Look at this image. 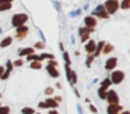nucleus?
<instances>
[{"mask_svg": "<svg viewBox=\"0 0 130 114\" xmlns=\"http://www.w3.org/2000/svg\"><path fill=\"white\" fill-rule=\"evenodd\" d=\"M38 33H39V36H41V40H42V42H45L46 40V39H45V36H43V33H42V31H38Z\"/></svg>", "mask_w": 130, "mask_h": 114, "instance_id": "nucleus-31", "label": "nucleus"}, {"mask_svg": "<svg viewBox=\"0 0 130 114\" xmlns=\"http://www.w3.org/2000/svg\"><path fill=\"white\" fill-rule=\"evenodd\" d=\"M110 85H112V82H110V78H105V79L101 82V88L105 89V90H108V88H109Z\"/></svg>", "mask_w": 130, "mask_h": 114, "instance_id": "nucleus-17", "label": "nucleus"}, {"mask_svg": "<svg viewBox=\"0 0 130 114\" xmlns=\"http://www.w3.org/2000/svg\"><path fill=\"white\" fill-rule=\"evenodd\" d=\"M105 99L108 100V103H119V96L115 90H106V97Z\"/></svg>", "mask_w": 130, "mask_h": 114, "instance_id": "nucleus-7", "label": "nucleus"}, {"mask_svg": "<svg viewBox=\"0 0 130 114\" xmlns=\"http://www.w3.org/2000/svg\"><path fill=\"white\" fill-rule=\"evenodd\" d=\"M80 14H81V10H76V11H71L69 15L70 17H77V15H80Z\"/></svg>", "mask_w": 130, "mask_h": 114, "instance_id": "nucleus-29", "label": "nucleus"}, {"mask_svg": "<svg viewBox=\"0 0 130 114\" xmlns=\"http://www.w3.org/2000/svg\"><path fill=\"white\" fill-rule=\"evenodd\" d=\"M116 65H118V58L116 57H110V58H108V60L105 61V70H106V71L115 70Z\"/></svg>", "mask_w": 130, "mask_h": 114, "instance_id": "nucleus-8", "label": "nucleus"}, {"mask_svg": "<svg viewBox=\"0 0 130 114\" xmlns=\"http://www.w3.org/2000/svg\"><path fill=\"white\" fill-rule=\"evenodd\" d=\"M29 68H32V70H41V68H42V61H37V60L31 61V63H29Z\"/></svg>", "mask_w": 130, "mask_h": 114, "instance_id": "nucleus-15", "label": "nucleus"}, {"mask_svg": "<svg viewBox=\"0 0 130 114\" xmlns=\"http://www.w3.org/2000/svg\"><path fill=\"white\" fill-rule=\"evenodd\" d=\"M56 88L57 89H62V83H56Z\"/></svg>", "mask_w": 130, "mask_h": 114, "instance_id": "nucleus-40", "label": "nucleus"}, {"mask_svg": "<svg viewBox=\"0 0 130 114\" xmlns=\"http://www.w3.org/2000/svg\"><path fill=\"white\" fill-rule=\"evenodd\" d=\"M0 3H13V0H0Z\"/></svg>", "mask_w": 130, "mask_h": 114, "instance_id": "nucleus-37", "label": "nucleus"}, {"mask_svg": "<svg viewBox=\"0 0 130 114\" xmlns=\"http://www.w3.org/2000/svg\"><path fill=\"white\" fill-rule=\"evenodd\" d=\"M34 52H35L34 47H24V49L18 50V56L24 57V56H28V54H31V53H34Z\"/></svg>", "mask_w": 130, "mask_h": 114, "instance_id": "nucleus-13", "label": "nucleus"}, {"mask_svg": "<svg viewBox=\"0 0 130 114\" xmlns=\"http://www.w3.org/2000/svg\"><path fill=\"white\" fill-rule=\"evenodd\" d=\"M4 72V67H0V78H2V74Z\"/></svg>", "mask_w": 130, "mask_h": 114, "instance_id": "nucleus-38", "label": "nucleus"}, {"mask_svg": "<svg viewBox=\"0 0 130 114\" xmlns=\"http://www.w3.org/2000/svg\"><path fill=\"white\" fill-rule=\"evenodd\" d=\"M2 33H3V28H0V35H2Z\"/></svg>", "mask_w": 130, "mask_h": 114, "instance_id": "nucleus-41", "label": "nucleus"}, {"mask_svg": "<svg viewBox=\"0 0 130 114\" xmlns=\"http://www.w3.org/2000/svg\"><path fill=\"white\" fill-rule=\"evenodd\" d=\"M98 96L101 97V99H105V97H106V90L102 89V88H99L98 89Z\"/></svg>", "mask_w": 130, "mask_h": 114, "instance_id": "nucleus-23", "label": "nucleus"}, {"mask_svg": "<svg viewBox=\"0 0 130 114\" xmlns=\"http://www.w3.org/2000/svg\"><path fill=\"white\" fill-rule=\"evenodd\" d=\"M94 58H95V57H94V54H90V56H88V58H87V61H85V65H87V67H88V68H90V67H91V64H92V61H94Z\"/></svg>", "mask_w": 130, "mask_h": 114, "instance_id": "nucleus-22", "label": "nucleus"}, {"mask_svg": "<svg viewBox=\"0 0 130 114\" xmlns=\"http://www.w3.org/2000/svg\"><path fill=\"white\" fill-rule=\"evenodd\" d=\"M85 44V53H88V54H92L94 53V50H95V46H96V42L95 40H92V39H88V42L87 43H84Z\"/></svg>", "mask_w": 130, "mask_h": 114, "instance_id": "nucleus-9", "label": "nucleus"}, {"mask_svg": "<svg viewBox=\"0 0 130 114\" xmlns=\"http://www.w3.org/2000/svg\"><path fill=\"white\" fill-rule=\"evenodd\" d=\"M0 96H2V95H0Z\"/></svg>", "mask_w": 130, "mask_h": 114, "instance_id": "nucleus-42", "label": "nucleus"}, {"mask_svg": "<svg viewBox=\"0 0 130 114\" xmlns=\"http://www.w3.org/2000/svg\"><path fill=\"white\" fill-rule=\"evenodd\" d=\"M0 114H10V107H7V106H0Z\"/></svg>", "mask_w": 130, "mask_h": 114, "instance_id": "nucleus-20", "label": "nucleus"}, {"mask_svg": "<svg viewBox=\"0 0 130 114\" xmlns=\"http://www.w3.org/2000/svg\"><path fill=\"white\" fill-rule=\"evenodd\" d=\"M71 44H74V42H76V39H74V35H71Z\"/></svg>", "mask_w": 130, "mask_h": 114, "instance_id": "nucleus-39", "label": "nucleus"}, {"mask_svg": "<svg viewBox=\"0 0 130 114\" xmlns=\"http://www.w3.org/2000/svg\"><path fill=\"white\" fill-rule=\"evenodd\" d=\"M55 7H56L57 11H60V6H59V3H57V2H55Z\"/></svg>", "mask_w": 130, "mask_h": 114, "instance_id": "nucleus-35", "label": "nucleus"}, {"mask_svg": "<svg viewBox=\"0 0 130 114\" xmlns=\"http://www.w3.org/2000/svg\"><path fill=\"white\" fill-rule=\"evenodd\" d=\"M38 107H39V108H46L45 102H39V103H38Z\"/></svg>", "mask_w": 130, "mask_h": 114, "instance_id": "nucleus-32", "label": "nucleus"}, {"mask_svg": "<svg viewBox=\"0 0 130 114\" xmlns=\"http://www.w3.org/2000/svg\"><path fill=\"white\" fill-rule=\"evenodd\" d=\"M45 106H46V108H56V107H59V102H57L55 97L49 96L48 99L45 100Z\"/></svg>", "mask_w": 130, "mask_h": 114, "instance_id": "nucleus-10", "label": "nucleus"}, {"mask_svg": "<svg viewBox=\"0 0 130 114\" xmlns=\"http://www.w3.org/2000/svg\"><path fill=\"white\" fill-rule=\"evenodd\" d=\"M28 14H25V13H17V14H14V15L11 17V25L14 28H17V27H20V25H24L27 21H28Z\"/></svg>", "mask_w": 130, "mask_h": 114, "instance_id": "nucleus-1", "label": "nucleus"}, {"mask_svg": "<svg viewBox=\"0 0 130 114\" xmlns=\"http://www.w3.org/2000/svg\"><path fill=\"white\" fill-rule=\"evenodd\" d=\"M92 17L106 19V18H109V14L106 13V10H105L104 4H99V6H96V8H94V10H92Z\"/></svg>", "mask_w": 130, "mask_h": 114, "instance_id": "nucleus-3", "label": "nucleus"}, {"mask_svg": "<svg viewBox=\"0 0 130 114\" xmlns=\"http://www.w3.org/2000/svg\"><path fill=\"white\" fill-rule=\"evenodd\" d=\"M84 25L88 28H95L96 27V18L92 15H88L84 18Z\"/></svg>", "mask_w": 130, "mask_h": 114, "instance_id": "nucleus-11", "label": "nucleus"}, {"mask_svg": "<svg viewBox=\"0 0 130 114\" xmlns=\"http://www.w3.org/2000/svg\"><path fill=\"white\" fill-rule=\"evenodd\" d=\"M46 71H48V74L53 78H57L60 75L59 71H57V68L55 65H52V64H48V65H46Z\"/></svg>", "mask_w": 130, "mask_h": 114, "instance_id": "nucleus-12", "label": "nucleus"}, {"mask_svg": "<svg viewBox=\"0 0 130 114\" xmlns=\"http://www.w3.org/2000/svg\"><path fill=\"white\" fill-rule=\"evenodd\" d=\"M48 114H59V111L56 108H49V113Z\"/></svg>", "mask_w": 130, "mask_h": 114, "instance_id": "nucleus-30", "label": "nucleus"}, {"mask_svg": "<svg viewBox=\"0 0 130 114\" xmlns=\"http://www.w3.org/2000/svg\"><path fill=\"white\" fill-rule=\"evenodd\" d=\"M104 7H105V10H106V13L109 14V15L110 14H115L119 8V0H106Z\"/></svg>", "mask_w": 130, "mask_h": 114, "instance_id": "nucleus-2", "label": "nucleus"}, {"mask_svg": "<svg viewBox=\"0 0 130 114\" xmlns=\"http://www.w3.org/2000/svg\"><path fill=\"white\" fill-rule=\"evenodd\" d=\"M13 67H14V65H13V61L11 60H7L6 61V70H7V71H11Z\"/></svg>", "mask_w": 130, "mask_h": 114, "instance_id": "nucleus-25", "label": "nucleus"}, {"mask_svg": "<svg viewBox=\"0 0 130 114\" xmlns=\"http://www.w3.org/2000/svg\"><path fill=\"white\" fill-rule=\"evenodd\" d=\"M13 43V38L11 36H6V38H3L2 40H0V47H7V46H10V44Z\"/></svg>", "mask_w": 130, "mask_h": 114, "instance_id": "nucleus-14", "label": "nucleus"}, {"mask_svg": "<svg viewBox=\"0 0 130 114\" xmlns=\"http://www.w3.org/2000/svg\"><path fill=\"white\" fill-rule=\"evenodd\" d=\"M15 32H17V35H15V38L18 39V40H23L24 38H25L27 35H28L29 32V28L25 27V24L24 25H20V27H17V29H15Z\"/></svg>", "mask_w": 130, "mask_h": 114, "instance_id": "nucleus-5", "label": "nucleus"}, {"mask_svg": "<svg viewBox=\"0 0 130 114\" xmlns=\"http://www.w3.org/2000/svg\"><path fill=\"white\" fill-rule=\"evenodd\" d=\"M124 81V72L123 71H113L112 74H110V82L115 83V85H119V83H122Z\"/></svg>", "mask_w": 130, "mask_h": 114, "instance_id": "nucleus-4", "label": "nucleus"}, {"mask_svg": "<svg viewBox=\"0 0 130 114\" xmlns=\"http://www.w3.org/2000/svg\"><path fill=\"white\" fill-rule=\"evenodd\" d=\"M45 95H46V96H51V95H53V88H46V89H45Z\"/></svg>", "mask_w": 130, "mask_h": 114, "instance_id": "nucleus-28", "label": "nucleus"}, {"mask_svg": "<svg viewBox=\"0 0 130 114\" xmlns=\"http://www.w3.org/2000/svg\"><path fill=\"white\" fill-rule=\"evenodd\" d=\"M34 114H35V113H34Z\"/></svg>", "mask_w": 130, "mask_h": 114, "instance_id": "nucleus-43", "label": "nucleus"}, {"mask_svg": "<svg viewBox=\"0 0 130 114\" xmlns=\"http://www.w3.org/2000/svg\"><path fill=\"white\" fill-rule=\"evenodd\" d=\"M34 49H45V42H42V40L38 42V43L34 46Z\"/></svg>", "mask_w": 130, "mask_h": 114, "instance_id": "nucleus-27", "label": "nucleus"}, {"mask_svg": "<svg viewBox=\"0 0 130 114\" xmlns=\"http://www.w3.org/2000/svg\"><path fill=\"white\" fill-rule=\"evenodd\" d=\"M13 7L11 3H0V11H7Z\"/></svg>", "mask_w": 130, "mask_h": 114, "instance_id": "nucleus-18", "label": "nucleus"}, {"mask_svg": "<svg viewBox=\"0 0 130 114\" xmlns=\"http://www.w3.org/2000/svg\"><path fill=\"white\" fill-rule=\"evenodd\" d=\"M118 114H130V113H129V111H127V110H122L120 113H118Z\"/></svg>", "mask_w": 130, "mask_h": 114, "instance_id": "nucleus-36", "label": "nucleus"}, {"mask_svg": "<svg viewBox=\"0 0 130 114\" xmlns=\"http://www.w3.org/2000/svg\"><path fill=\"white\" fill-rule=\"evenodd\" d=\"M77 111H78V114H84L83 113V107L80 104H77Z\"/></svg>", "mask_w": 130, "mask_h": 114, "instance_id": "nucleus-34", "label": "nucleus"}, {"mask_svg": "<svg viewBox=\"0 0 130 114\" xmlns=\"http://www.w3.org/2000/svg\"><path fill=\"white\" fill-rule=\"evenodd\" d=\"M63 57H64V61H66V64H67V65H70V63H71V61H70V57H69V53L67 52H64V50H63Z\"/></svg>", "mask_w": 130, "mask_h": 114, "instance_id": "nucleus-24", "label": "nucleus"}, {"mask_svg": "<svg viewBox=\"0 0 130 114\" xmlns=\"http://www.w3.org/2000/svg\"><path fill=\"white\" fill-rule=\"evenodd\" d=\"M23 64H24V61L21 60V58H17L15 61H13V65H14V67H21Z\"/></svg>", "mask_w": 130, "mask_h": 114, "instance_id": "nucleus-26", "label": "nucleus"}, {"mask_svg": "<svg viewBox=\"0 0 130 114\" xmlns=\"http://www.w3.org/2000/svg\"><path fill=\"white\" fill-rule=\"evenodd\" d=\"M90 110L92 111L94 114H96V107H95V106H92V104H91V106H90Z\"/></svg>", "mask_w": 130, "mask_h": 114, "instance_id": "nucleus-33", "label": "nucleus"}, {"mask_svg": "<svg viewBox=\"0 0 130 114\" xmlns=\"http://www.w3.org/2000/svg\"><path fill=\"white\" fill-rule=\"evenodd\" d=\"M122 110H123V107H122L119 103H110V104L106 107V113L108 114H118V113H120Z\"/></svg>", "mask_w": 130, "mask_h": 114, "instance_id": "nucleus-6", "label": "nucleus"}, {"mask_svg": "<svg viewBox=\"0 0 130 114\" xmlns=\"http://www.w3.org/2000/svg\"><path fill=\"white\" fill-rule=\"evenodd\" d=\"M120 7L123 8V10H127V8L130 7V0H123V2L120 3Z\"/></svg>", "mask_w": 130, "mask_h": 114, "instance_id": "nucleus-21", "label": "nucleus"}, {"mask_svg": "<svg viewBox=\"0 0 130 114\" xmlns=\"http://www.w3.org/2000/svg\"><path fill=\"white\" fill-rule=\"evenodd\" d=\"M113 52V46L110 43H104V47H102V53L108 54V53H112Z\"/></svg>", "mask_w": 130, "mask_h": 114, "instance_id": "nucleus-16", "label": "nucleus"}, {"mask_svg": "<svg viewBox=\"0 0 130 114\" xmlns=\"http://www.w3.org/2000/svg\"><path fill=\"white\" fill-rule=\"evenodd\" d=\"M21 113H23V114H34L35 111H34V108H32V107H24L23 110H21Z\"/></svg>", "mask_w": 130, "mask_h": 114, "instance_id": "nucleus-19", "label": "nucleus"}]
</instances>
